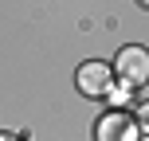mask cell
I'll return each mask as SVG.
<instances>
[{"instance_id":"cell-1","label":"cell","mask_w":149,"mask_h":141,"mask_svg":"<svg viewBox=\"0 0 149 141\" xmlns=\"http://www.w3.org/2000/svg\"><path fill=\"white\" fill-rule=\"evenodd\" d=\"M114 71H118V78L126 82V86H141V82H149V51H145V47H122Z\"/></svg>"},{"instance_id":"cell-2","label":"cell","mask_w":149,"mask_h":141,"mask_svg":"<svg viewBox=\"0 0 149 141\" xmlns=\"http://www.w3.org/2000/svg\"><path fill=\"white\" fill-rule=\"evenodd\" d=\"M94 141H137V118L114 110L94 126Z\"/></svg>"},{"instance_id":"cell-3","label":"cell","mask_w":149,"mask_h":141,"mask_svg":"<svg viewBox=\"0 0 149 141\" xmlns=\"http://www.w3.org/2000/svg\"><path fill=\"white\" fill-rule=\"evenodd\" d=\"M74 82H79L82 94H106V90H110V82H114V67H106V63L90 59V63H82V67H79Z\"/></svg>"},{"instance_id":"cell-4","label":"cell","mask_w":149,"mask_h":141,"mask_svg":"<svg viewBox=\"0 0 149 141\" xmlns=\"http://www.w3.org/2000/svg\"><path fill=\"white\" fill-rule=\"evenodd\" d=\"M137 126L149 133V102H141V106H137Z\"/></svg>"},{"instance_id":"cell-5","label":"cell","mask_w":149,"mask_h":141,"mask_svg":"<svg viewBox=\"0 0 149 141\" xmlns=\"http://www.w3.org/2000/svg\"><path fill=\"white\" fill-rule=\"evenodd\" d=\"M141 141H149V133H145V137H141Z\"/></svg>"},{"instance_id":"cell-6","label":"cell","mask_w":149,"mask_h":141,"mask_svg":"<svg viewBox=\"0 0 149 141\" xmlns=\"http://www.w3.org/2000/svg\"><path fill=\"white\" fill-rule=\"evenodd\" d=\"M141 4H149V0H141Z\"/></svg>"}]
</instances>
